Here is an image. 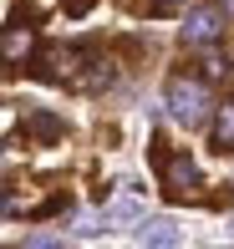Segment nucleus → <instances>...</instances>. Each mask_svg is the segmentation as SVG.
Listing matches in <instances>:
<instances>
[{
    "label": "nucleus",
    "mask_w": 234,
    "mask_h": 249,
    "mask_svg": "<svg viewBox=\"0 0 234 249\" xmlns=\"http://www.w3.org/2000/svg\"><path fill=\"white\" fill-rule=\"evenodd\" d=\"M132 219H138V188H122V194L112 198V209H107V224H132Z\"/></svg>",
    "instance_id": "nucleus-6"
},
{
    "label": "nucleus",
    "mask_w": 234,
    "mask_h": 249,
    "mask_svg": "<svg viewBox=\"0 0 234 249\" xmlns=\"http://www.w3.org/2000/svg\"><path fill=\"white\" fill-rule=\"evenodd\" d=\"M26 51H31V31H5V56L10 61H20Z\"/></svg>",
    "instance_id": "nucleus-8"
},
{
    "label": "nucleus",
    "mask_w": 234,
    "mask_h": 249,
    "mask_svg": "<svg viewBox=\"0 0 234 249\" xmlns=\"http://www.w3.org/2000/svg\"><path fill=\"white\" fill-rule=\"evenodd\" d=\"M168 112L178 122H188V127H198V122L209 117V87L204 82H188V76L168 82Z\"/></svg>",
    "instance_id": "nucleus-1"
},
{
    "label": "nucleus",
    "mask_w": 234,
    "mask_h": 249,
    "mask_svg": "<svg viewBox=\"0 0 234 249\" xmlns=\"http://www.w3.org/2000/svg\"><path fill=\"white\" fill-rule=\"evenodd\" d=\"M219 31H224V16L219 10H188V20H183V36L194 41V46H209V41H219Z\"/></svg>",
    "instance_id": "nucleus-3"
},
{
    "label": "nucleus",
    "mask_w": 234,
    "mask_h": 249,
    "mask_svg": "<svg viewBox=\"0 0 234 249\" xmlns=\"http://www.w3.org/2000/svg\"><path fill=\"white\" fill-rule=\"evenodd\" d=\"M76 61H82V51L51 46V51H46V66H41V76H51V82H61V76H72V71H76Z\"/></svg>",
    "instance_id": "nucleus-4"
},
{
    "label": "nucleus",
    "mask_w": 234,
    "mask_h": 249,
    "mask_svg": "<svg viewBox=\"0 0 234 249\" xmlns=\"http://www.w3.org/2000/svg\"><path fill=\"white\" fill-rule=\"evenodd\" d=\"M214 138H219V148H234V102H224V107H219V117H214Z\"/></svg>",
    "instance_id": "nucleus-7"
},
{
    "label": "nucleus",
    "mask_w": 234,
    "mask_h": 249,
    "mask_svg": "<svg viewBox=\"0 0 234 249\" xmlns=\"http://www.w3.org/2000/svg\"><path fill=\"white\" fill-rule=\"evenodd\" d=\"M31 132H36V138H56V132H61V122L51 117V112H36V117H31Z\"/></svg>",
    "instance_id": "nucleus-9"
},
{
    "label": "nucleus",
    "mask_w": 234,
    "mask_h": 249,
    "mask_svg": "<svg viewBox=\"0 0 234 249\" xmlns=\"http://www.w3.org/2000/svg\"><path fill=\"white\" fill-rule=\"evenodd\" d=\"M138 244H178L173 219H143L138 224Z\"/></svg>",
    "instance_id": "nucleus-5"
},
{
    "label": "nucleus",
    "mask_w": 234,
    "mask_h": 249,
    "mask_svg": "<svg viewBox=\"0 0 234 249\" xmlns=\"http://www.w3.org/2000/svg\"><path fill=\"white\" fill-rule=\"evenodd\" d=\"M158 5H173V0H158Z\"/></svg>",
    "instance_id": "nucleus-12"
},
{
    "label": "nucleus",
    "mask_w": 234,
    "mask_h": 249,
    "mask_svg": "<svg viewBox=\"0 0 234 249\" xmlns=\"http://www.w3.org/2000/svg\"><path fill=\"white\" fill-rule=\"evenodd\" d=\"M87 5H92V0H66V10H72V16H82Z\"/></svg>",
    "instance_id": "nucleus-10"
},
{
    "label": "nucleus",
    "mask_w": 234,
    "mask_h": 249,
    "mask_svg": "<svg viewBox=\"0 0 234 249\" xmlns=\"http://www.w3.org/2000/svg\"><path fill=\"white\" fill-rule=\"evenodd\" d=\"M219 10H229V16H234V0H219Z\"/></svg>",
    "instance_id": "nucleus-11"
},
{
    "label": "nucleus",
    "mask_w": 234,
    "mask_h": 249,
    "mask_svg": "<svg viewBox=\"0 0 234 249\" xmlns=\"http://www.w3.org/2000/svg\"><path fill=\"white\" fill-rule=\"evenodd\" d=\"M163 183H168L173 198H194V194H198V168H194V158H188V153L163 158Z\"/></svg>",
    "instance_id": "nucleus-2"
}]
</instances>
